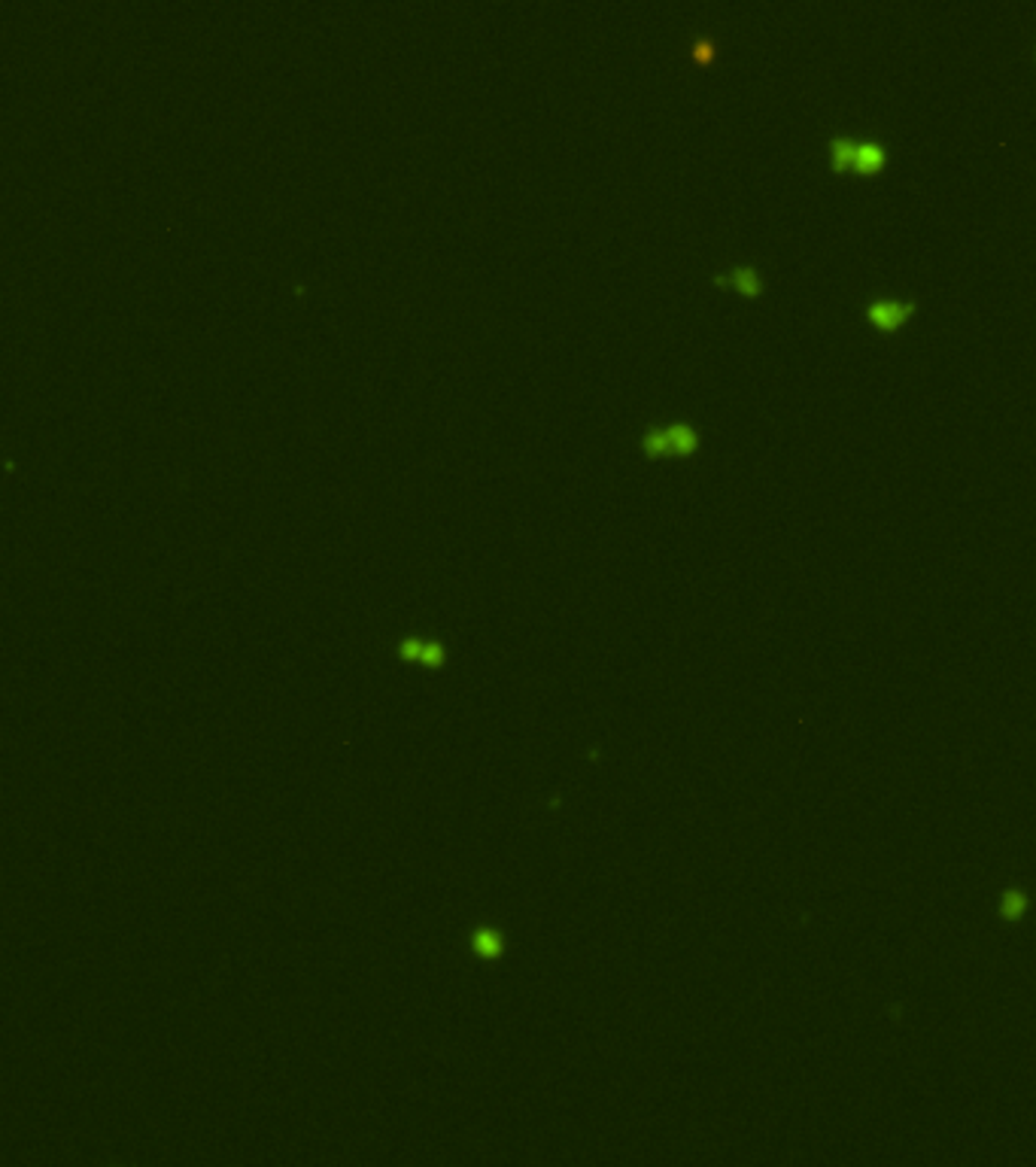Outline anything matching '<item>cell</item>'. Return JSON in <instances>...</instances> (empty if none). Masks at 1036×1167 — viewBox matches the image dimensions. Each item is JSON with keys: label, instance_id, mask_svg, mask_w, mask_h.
Here are the masks:
<instances>
[{"label": "cell", "instance_id": "52a82bcc", "mask_svg": "<svg viewBox=\"0 0 1036 1167\" xmlns=\"http://www.w3.org/2000/svg\"><path fill=\"white\" fill-rule=\"evenodd\" d=\"M854 153H857V141L839 134L829 141V159H833L835 171H845V167H854Z\"/></svg>", "mask_w": 1036, "mask_h": 1167}, {"label": "cell", "instance_id": "30bf717a", "mask_svg": "<svg viewBox=\"0 0 1036 1167\" xmlns=\"http://www.w3.org/2000/svg\"><path fill=\"white\" fill-rule=\"evenodd\" d=\"M1024 909H1027V900H1024V894H1018V891L1006 894V903H1003V915H1006V918H1021Z\"/></svg>", "mask_w": 1036, "mask_h": 1167}, {"label": "cell", "instance_id": "6da1fadb", "mask_svg": "<svg viewBox=\"0 0 1036 1167\" xmlns=\"http://www.w3.org/2000/svg\"><path fill=\"white\" fill-rule=\"evenodd\" d=\"M395 654H398L404 663H420V666H428V669H441L444 663H447V645H444L441 639H434V635L408 633L398 639Z\"/></svg>", "mask_w": 1036, "mask_h": 1167}, {"label": "cell", "instance_id": "ba28073f", "mask_svg": "<svg viewBox=\"0 0 1036 1167\" xmlns=\"http://www.w3.org/2000/svg\"><path fill=\"white\" fill-rule=\"evenodd\" d=\"M475 952L481 954V958H487V960L499 958V954H501V936L495 934V930H489V928H481L475 934Z\"/></svg>", "mask_w": 1036, "mask_h": 1167}, {"label": "cell", "instance_id": "5b68a950", "mask_svg": "<svg viewBox=\"0 0 1036 1167\" xmlns=\"http://www.w3.org/2000/svg\"><path fill=\"white\" fill-rule=\"evenodd\" d=\"M888 153L878 141H857V153H854V171L860 174H876L878 167L884 165Z\"/></svg>", "mask_w": 1036, "mask_h": 1167}, {"label": "cell", "instance_id": "3957f363", "mask_svg": "<svg viewBox=\"0 0 1036 1167\" xmlns=\"http://www.w3.org/2000/svg\"><path fill=\"white\" fill-rule=\"evenodd\" d=\"M666 438H668V454L672 456H690L696 448H699V432H696V426L687 420L666 423Z\"/></svg>", "mask_w": 1036, "mask_h": 1167}, {"label": "cell", "instance_id": "7a4b0ae2", "mask_svg": "<svg viewBox=\"0 0 1036 1167\" xmlns=\"http://www.w3.org/2000/svg\"><path fill=\"white\" fill-rule=\"evenodd\" d=\"M915 314V301H896V298H876L866 304V320L876 322L878 328H896Z\"/></svg>", "mask_w": 1036, "mask_h": 1167}, {"label": "cell", "instance_id": "8992f818", "mask_svg": "<svg viewBox=\"0 0 1036 1167\" xmlns=\"http://www.w3.org/2000/svg\"><path fill=\"white\" fill-rule=\"evenodd\" d=\"M638 448L644 450V454L650 456V460H656V456H672L668 454V438H666V426H648L642 432V438H638Z\"/></svg>", "mask_w": 1036, "mask_h": 1167}, {"label": "cell", "instance_id": "9c48e42d", "mask_svg": "<svg viewBox=\"0 0 1036 1167\" xmlns=\"http://www.w3.org/2000/svg\"><path fill=\"white\" fill-rule=\"evenodd\" d=\"M690 49H693V58L699 61V64H705V61L715 58V49H717V46H715V40H711V37H696L693 46H690Z\"/></svg>", "mask_w": 1036, "mask_h": 1167}, {"label": "cell", "instance_id": "277c9868", "mask_svg": "<svg viewBox=\"0 0 1036 1167\" xmlns=\"http://www.w3.org/2000/svg\"><path fill=\"white\" fill-rule=\"evenodd\" d=\"M715 283H717V286H735L739 292L748 295V298L760 295V289H763L760 274H757L751 265H739V268H733V271H727V274H715Z\"/></svg>", "mask_w": 1036, "mask_h": 1167}]
</instances>
